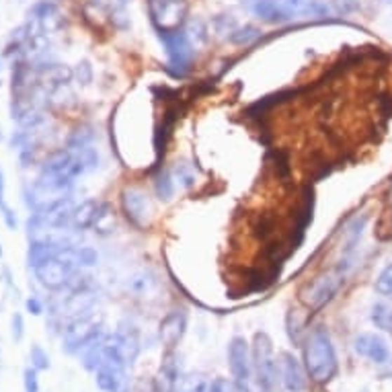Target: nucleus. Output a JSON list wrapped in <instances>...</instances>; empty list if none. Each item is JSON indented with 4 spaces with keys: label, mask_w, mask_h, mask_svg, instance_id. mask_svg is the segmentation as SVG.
Returning a JSON list of instances; mask_svg holds the SVG:
<instances>
[{
    "label": "nucleus",
    "mask_w": 392,
    "mask_h": 392,
    "mask_svg": "<svg viewBox=\"0 0 392 392\" xmlns=\"http://www.w3.org/2000/svg\"><path fill=\"white\" fill-rule=\"evenodd\" d=\"M251 11L263 23L280 25L298 19H323L331 8L323 0H251Z\"/></svg>",
    "instance_id": "f257e3e1"
},
{
    "label": "nucleus",
    "mask_w": 392,
    "mask_h": 392,
    "mask_svg": "<svg viewBox=\"0 0 392 392\" xmlns=\"http://www.w3.org/2000/svg\"><path fill=\"white\" fill-rule=\"evenodd\" d=\"M306 367L312 380L327 382L335 376L337 372V356L331 335L325 327H316L309 337L306 343Z\"/></svg>",
    "instance_id": "f03ea898"
},
{
    "label": "nucleus",
    "mask_w": 392,
    "mask_h": 392,
    "mask_svg": "<svg viewBox=\"0 0 392 392\" xmlns=\"http://www.w3.org/2000/svg\"><path fill=\"white\" fill-rule=\"evenodd\" d=\"M163 46H165V52H167L168 68L173 70L175 76H185L191 62H194V43L189 39V35L179 29V31H173V33H158Z\"/></svg>",
    "instance_id": "7ed1b4c3"
},
{
    "label": "nucleus",
    "mask_w": 392,
    "mask_h": 392,
    "mask_svg": "<svg viewBox=\"0 0 392 392\" xmlns=\"http://www.w3.org/2000/svg\"><path fill=\"white\" fill-rule=\"evenodd\" d=\"M148 15L158 33H173L183 27L187 19L185 0H148Z\"/></svg>",
    "instance_id": "20e7f679"
},
{
    "label": "nucleus",
    "mask_w": 392,
    "mask_h": 392,
    "mask_svg": "<svg viewBox=\"0 0 392 392\" xmlns=\"http://www.w3.org/2000/svg\"><path fill=\"white\" fill-rule=\"evenodd\" d=\"M345 280V276L333 269V271H327V273H320L318 278H314L309 283L302 285L300 290V300L302 304H306L310 310L323 309L333 296L337 294V290L341 288V283Z\"/></svg>",
    "instance_id": "39448f33"
},
{
    "label": "nucleus",
    "mask_w": 392,
    "mask_h": 392,
    "mask_svg": "<svg viewBox=\"0 0 392 392\" xmlns=\"http://www.w3.org/2000/svg\"><path fill=\"white\" fill-rule=\"evenodd\" d=\"M121 210L126 218L138 228H146L152 220V203L138 187H126L121 191Z\"/></svg>",
    "instance_id": "423d86ee"
},
{
    "label": "nucleus",
    "mask_w": 392,
    "mask_h": 392,
    "mask_svg": "<svg viewBox=\"0 0 392 392\" xmlns=\"http://www.w3.org/2000/svg\"><path fill=\"white\" fill-rule=\"evenodd\" d=\"M33 271H35L37 281H39L43 288H48V290H62V288H66V283L70 281V278H72L79 269H74V267H70V265L58 261L56 257H52V259H48L46 263L37 265Z\"/></svg>",
    "instance_id": "0eeeda50"
},
{
    "label": "nucleus",
    "mask_w": 392,
    "mask_h": 392,
    "mask_svg": "<svg viewBox=\"0 0 392 392\" xmlns=\"http://www.w3.org/2000/svg\"><path fill=\"white\" fill-rule=\"evenodd\" d=\"M228 362L232 376L236 378V382L243 386H247L249 378H251V356H249V345L243 337H234L228 345Z\"/></svg>",
    "instance_id": "6e6552de"
},
{
    "label": "nucleus",
    "mask_w": 392,
    "mask_h": 392,
    "mask_svg": "<svg viewBox=\"0 0 392 392\" xmlns=\"http://www.w3.org/2000/svg\"><path fill=\"white\" fill-rule=\"evenodd\" d=\"M356 351L360 353V356H364L367 360H372V362H376V364H384V362H388V356H391V351H388V345H386V341L382 339L380 335H374V333H362V335L356 337Z\"/></svg>",
    "instance_id": "1a4fd4ad"
},
{
    "label": "nucleus",
    "mask_w": 392,
    "mask_h": 392,
    "mask_svg": "<svg viewBox=\"0 0 392 392\" xmlns=\"http://www.w3.org/2000/svg\"><path fill=\"white\" fill-rule=\"evenodd\" d=\"M99 333V327L93 318H76L68 329H66V337H64V343H66V349L68 351H74V349H81L84 347L88 341H93V337Z\"/></svg>",
    "instance_id": "9d476101"
},
{
    "label": "nucleus",
    "mask_w": 392,
    "mask_h": 392,
    "mask_svg": "<svg viewBox=\"0 0 392 392\" xmlns=\"http://www.w3.org/2000/svg\"><path fill=\"white\" fill-rule=\"evenodd\" d=\"M281 370V380H283V386L288 392H300L304 388V376H302V370L298 360L292 356V353H283L280 362Z\"/></svg>",
    "instance_id": "9b49d317"
},
{
    "label": "nucleus",
    "mask_w": 392,
    "mask_h": 392,
    "mask_svg": "<svg viewBox=\"0 0 392 392\" xmlns=\"http://www.w3.org/2000/svg\"><path fill=\"white\" fill-rule=\"evenodd\" d=\"M185 327H187L185 314L183 312H170L161 323V339H163V343L167 347H175L179 343V339L185 333Z\"/></svg>",
    "instance_id": "f8f14e48"
},
{
    "label": "nucleus",
    "mask_w": 392,
    "mask_h": 392,
    "mask_svg": "<svg viewBox=\"0 0 392 392\" xmlns=\"http://www.w3.org/2000/svg\"><path fill=\"white\" fill-rule=\"evenodd\" d=\"M97 212H99V201H95V199H86L83 203L74 205L72 214H70V228H74L76 232L88 230L95 224Z\"/></svg>",
    "instance_id": "ddd939ff"
},
{
    "label": "nucleus",
    "mask_w": 392,
    "mask_h": 392,
    "mask_svg": "<svg viewBox=\"0 0 392 392\" xmlns=\"http://www.w3.org/2000/svg\"><path fill=\"white\" fill-rule=\"evenodd\" d=\"M60 247H64V245H56V243H52V241H48V238H35V241H31L27 251L29 265L35 269L37 265H41V263H46L48 259H52Z\"/></svg>",
    "instance_id": "4468645a"
},
{
    "label": "nucleus",
    "mask_w": 392,
    "mask_h": 392,
    "mask_svg": "<svg viewBox=\"0 0 392 392\" xmlns=\"http://www.w3.org/2000/svg\"><path fill=\"white\" fill-rule=\"evenodd\" d=\"M72 76H74V72L62 64H52V66L43 68V72H41V81L46 84H52V86H62V84L70 83Z\"/></svg>",
    "instance_id": "2eb2a0df"
},
{
    "label": "nucleus",
    "mask_w": 392,
    "mask_h": 392,
    "mask_svg": "<svg viewBox=\"0 0 392 392\" xmlns=\"http://www.w3.org/2000/svg\"><path fill=\"white\" fill-rule=\"evenodd\" d=\"M93 228L101 236H107V234H111L113 230H115V214H113L109 203H99V212H97V218H95Z\"/></svg>",
    "instance_id": "dca6fc26"
},
{
    "label": "nucleus",
    "mask_w": 392,
    "mask_h": 392,
    "mask_svg": "<svg viewBox=\"0 0 392 392\" xmlns=\"http://www.w3.org/2000/svg\"><path fill=\"white\" fill-rule=\"evenodd\" d=\"M372 323L392 335V302H376L372 306Z\"/></svg>",
    "instance_id": "f3484780"
},
{
    "label": "nucleus",
    "mask_w": 392,
    "mask_h": 392,
    "mask_svg": "<svg viewBox=\"0 0 392 392\" xmlns=\"http://www.w3.org/2000/svg\"><path fill=\"white\" fill-rule=\"evenodd\" d=\"M152 183H154L156 196L161 197V199H165V201H168V199L173 197V194H175V179H173V173L167 170V168H161V170L154 175Z\"/></svg>",
    "instance_id": "a211bd4d"
},
{
    "label": "nucleus",
    "mask_w": 392,
    "mask_h": 392,
    "mask_svg": "<svg viewBox=\"0 0 392 392\" xmlns=\"http://www.w3.org/2000/svg\"><path fill=\"white\" fill-rule=\"evenodd\" d=\"M259 35H261L259 29L252 27V25H245V27L234 29V31L228 35V39H230V43H234V46H249L255 39H259Z\"/></svg>",
    "instance_id": "6ab92c4d"
},
{
    "label": "nucleus",
    "mask_w": 392,
    "mask_h": 392,
    "mask_svg": "<svg viewBox=\"0 0 392 392\" xmlns=\"http://www.w3.org/2000/svg\"><path fill=\"white\" fill-rule=\"evenodd\" d=\"M93 142H95V132L88 126H84V128H79L76 132H72V136L68 138V148L81 150L86 146H93Z\"/></svg>",
    "instance_id": "aec40b11"
},
{
    "label": "nucleus",
    "mask_w": 392,
    "mask_h": 392,
    "mask_svg": "<svg viewBox=\"0 0 392 392\" xmlns=\"http://www.w3.org/2000/svg\"><path fill=\"white\" fill-rule=\"evenodd\" d=\"M374 290L386 298V300H392V263H388L376 278V283H374Z\"/></svg>",
    "instance_id": "412c9836"
},
{
    "label": "nucleus",
    "mask_w": 392,
    "mask_h": 392,
    "mask_svg": "<svg viewBox=\"0 0 392 392\" xmlns=\"http://www.w3.org/2000/svg\"><path fill=\"white\" fill-rule=\"evenodd\" d=\"M173 179L179 181L181 187H194L196 185V175H194L191 167L185 165V163H177L175 165V168H173Z\"/></svg>",
    "instance_id": "4be33fe9"
},
{
    "label": "nucleus",
    "mask_w": 392,
    "mask_h": 392,
    "mask_svg": "<svg viewBox=\"0 0 392 392\" xmlns=\"http://www.w3.org/2000/svg\"><path fill=\"white\" fill-rule=\"evenodd\" d=\"M0 212H2V218H4V222L8 228H15L17 226V218H15V214H13V210L6 205V201H4V175H2V170H0Z\"/></svg>",
    "instance_id": "5701e85b"
},
{
    "label": "nucleus",
    "mask_w": 392,
    "mask_h": 392,
    "mask_svg": "<svg viewBox=\"0 0 392 392\" xmlns=\"http://www.w3.org/2000/svg\"><path fill=\"white\" fill-rule=\"evenodd\" d=\"M97 261H99V255H97L95 249L79 247V263H81V267H93V265H97Z\"/></svg>",
    "instance_id": "b1692460"
},
{
    "label": "nucleus",
    "mask_w": 392,
    "mask_h": 392,
    "mask_svg": "<svg viewBox=\"0 0 392 392\" xmlns=\"http://www.w3.org/2000/svg\"><path fill=\"white\" fill-rule=\"evenodd\" d=\"M331 2H333V8L339 15H347V13L356 11L358 4H360V0H331Z\"/></svg>",
    "instance_id": "393cba45"
},
{
    "label": "nucleus",
    "mask_w": 392,
    "mask_h": 392,
    "mask_svg": "<svg viewBox=\"0 0 392 392\" xmlns=\"http://www.w3.org/2000/svg\"><path fill=\"white\" fill-rule=\"evenodd\" d=\"M31 362H33V365L37 367V370H46L48 365H50V360H48V356L35 345L33 347V351H31Z\"/></svg>",
    "instance_id": "a878e982"
},
{
    "label": "nucleus",
    "mask_w": 392,
    "mask_h": 392,
    "mask_svg": "<svg viewBox=\"0 0 392 392\" xmlns=\"http://www.w3.org/2000/svg\"><path fill=\"white\" fill-rule=\"evenodd\" d=\"M76 76H79V81L83 84H88L90 83V66L86 64V62H83V64H79V68H76Z\"/></svg>",
    "instance_id": "bb28decb"
},
{
    "label": "nucleus",
    "mask_w": 392,
    "mask_h": 392,
    "mask_svg": "<svg viewBox=\"0 0 392 392\" xmlns=\"http://www.w3.org/2000/svg\"><path fill=\"white\" fill-rule=\"evenodd\" d=\"M25 392H37V378L33 370L25 372Z\"/></svg>",
    "instance_id": "cd10ccee"
},
{
    "label": "nucleus",
    "mask_w": 392,
    "mask_h": 392,
    "mask_svg": "<svg viewBox=\"0 0 392 392\" xmlns=\"http://www.w3.org/2000/svg\"><path fill=\"white\" fill-rule=\"evenodd\" d=\"M13 335H15V339H21V337H23V316H21V314H15V316H13Z\"/></svg>",
    "instance_id": "c85d7f7f"
},
{
    "label": "nucleus",
    "mask_w": 392,
    "mask_h": 392,
    "mask_svg": "<svg viewBox=\"0 0 392 392\" xmlns=\"http://www.w3.org/2000/svg\"><path fill=\"white\" fill-rule=\"evenodd\" d=\"M27 309L33 312V314H39L41 312V306H39V302L35 300V298H31V300H27Z\"/></svg>",
    "instance_id": "c756f323"
},
{
    "label": "nucleus",
    "mask_w": 392,
    "mask_h": 392,
    "mask_svg": "<svg viewBox=\"0 0 392 392\" xmlns=\"http://www.w3.org/2000/svg\"><path fill=\"white\" fill-rule=\"evenodd\" d=\"M119 2H128V0H119Z\"/></svg>",
    "instance_id": "7c9ffc66"
},
{
    "label": "nucleus",
    "mask_w": 392,
    "mask_h": 392,
    "mask_svg": "<svg viewBox=\"0 0 392 392\" xmlns=\"http://www.w3.org/2000/svg\"><path fill=\"white\" fill-rule=\"evenodd\" d=\"M0 255H2V249H0Z\"/></svg>",
    "instance_id": "2f4dec72"
}]
</instances>
